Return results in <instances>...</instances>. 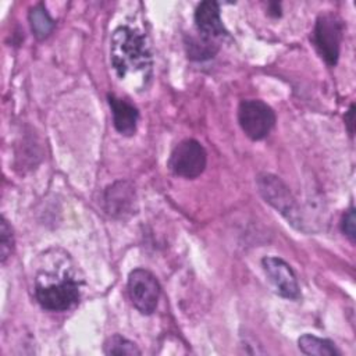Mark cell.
<instances>
[{
    "instance_id": "obj_11",
    "label": "cell",
    "mask_w": 356,
    "mask_h": 356,
    "mask_svg": "<svg viewBox=\"0 0 356 356\" xmlns=\"http://www.w3.org/2000/svg\"><path fill=\"white\" fill-rule=\"evenodd\" d=\"M107 102L113 114L114 128L124 136H131L136 131V124L139 120L138 108L129 102L117 97L113 93L107 95Z\"/></svg>"
},
{
    "instance_id": "obj_4",
    "label": "cell",
    "mask_w": 356,
    "mask_h": 356,
    "mask_svg": "<svg viewBox=\"0 0 356 356\" xmlns=\"http://www.w3.org/2000/svg\"><path fill=\"white\" fill-rule=\"evenodd\" d=\"M238 121L246 136L253 140H261L271 132L275 124V114L267 103L248 99L239 103Z\"/></svg>"
},
{
    "instance_id": "obj_1",
    "label": "cell",
    "mask_w": 356,
    "mask_h": 356,
    "mask_svg": "<svg viewBox=\"0 0 356 356\" xmlns=\"http://www.w3.org/2000/svg\"><path fill=\"white\" fill-rule=\"evenodd\" d=\"M110 58L118 78L128 74H143L146 78L152 71V53L146 36L127 25L114 29L110 42Z\"/></svg>"
},
{
    "instance_id": "obj_10",
    "label": "cell",
    "mask_w": 356,
    "mask_h": 356,
    "mask_svg": "<svg viewBox=\"0 0 356 356\" xmlns=\"http://www.w3.org/2000/svg\"><path fill=\"white\" fill-rule=\"evenodd\" d=\"M195 24L199 33L204 38L214 39L227 35L217 1H202L195 11Z\"/></svg>"
},
{
    "instance_id": "obj_8",
    "label": "cell",
    "mask_w": 356,
    "mask_h": 356,
    "mask_svg": "<svg viewBox=\"0 0 356 356\" xmlns=\"http://www.w3.org/2000/svg\"><path fill=\"white\" fill-rule=\"evenodd\" d=\"M261 266L277 293H280L282 298L293 300L300 296L298 278L292 267L284 259L277 256H266L261 259Z\"/></svg>"
},
{
    "instance_id": "obj_15",
    "label": "cell",
    "mask_w": 356,
    "mask_h": 356,
    "mask_svg": "<svg viewBox=\"0 0 356 356\" xmlns=\"http://www.w3.org/2000/svg\"><path fill=\"white\" fill-rule=\"evenodd\" d=\"M104 353L106 355H131L132 356V355H140V350L132 341L115 334L106 339Z\"/></svg>"
},
{
    "instance_id": "obj_7",
    "label": "cell",
    "mask_w": 356,
    "mask_h": 356,
    "mask_svg": "<svg viewBox=\"0 0 356 356\" xmlns=\"http://www.w3.org/2000/svg\"><path fill=\"white\" fill-rule=\"evenodd\" d=\"M127 288L129 299L139 313L152 314L156 310L161 288L153 273L145 268L132 270Z\"/></svg>"
},
{
    "instance_id": "obj_3",
    "label": "cell",
    "mask_w": 356,
    "mask_h": 356,
    "mask_svg": "<svg viewBox=\"0 0 356 356\" xmlns=\"http://www.w3.org/2000/svg\"><path fill=\"white\" fill-rule=\"evenodd\" d=\"M257 188L263 199L280 211L292 225L302 227V216L299 206L288 186L273 174H261L257 177Z\"/></svg>"
},
{
    "instance_id": "obj_16",
    "label": "cell",
    "mask_w": 356,
    "mask_h": 356,
    "mask_svg": "<svg viewBox=\"0 0 356 356\" xmlns=\"http://www.w3.org/2000/svg\"><path fill=\"white\" fill-rule=\"evenodd\" d=\"M14 249V235L8 221L3 217L0 224V260L4 264Z\"/></svg>"
},
{
    "instance_id": "obj_18",
    "label": "cell",
    "mask_w": 356,
    "mask_h": 356,
    "mask_svg": "<svg viewBox=\"0 0 356 356\" xmlns=\"http://www.w3.org/2000/svg\"><path fill=\"white\" fill-rule=\"evenodd\" d=\"M353 115H355V104H350V107H349V110L345 115V124H346L348 131H349L350 135H353V132H355V129H353V124H355Z\"/></svg>"
},
{
    "instance_id": "obj_5",
    "label": "cell",
    "mask_w": 356,
    "mask_h": 356,
    "mask_svg": "<svg viewBox=\"0 0 356 356\" xmlns=\"http://www.w3.org/2000/svg\"><path fill=\"white\" fill-rule=\"evenodd\" d=\"M343 24L332 13L318 15L313 29V43L324 61L334 67L339 58Z\"/></svg>"
},
{
    "instance_id": "obj_13",
    "label": "cell",
    "mask_w": 356,
    "mask_h": 356,
    "mask_svg": "<svg viewBox=\"0 0 356 356\" xmlns=\"http://www.w3.org/2000/svg\"><path fill=\"white\" fill-rule=\"evenodd\" d=\"M29 24H31V29H32L33 35L38 39L47 38L54 28V21L49 15V13L43 4H38L33 8H31Z\"/></svg>"
},
{
    "instance_id": "obj_12",
    "label": "cell",
    "mask_w": 356,
    "mask_h": 356,
    "mask_svg": "<svg viewBox=\"0 0 356 356\" xmlns=\"http://www.w3.org/2000/svg\"><path fill=\"white\" fill-rule=\"evenodd\" d=\"M298 346L305 355L316 356H341V350L335 343L325 338H318L310 334H305L298 339Z\"/></svg>"
},
{
    "instance_id": "obj_9",
    "label": "cell",
    "mask_w": 356,
    "mask_h": 356,
    "mask_svg": "<svg viewBox=\"0 0 356 356\" xmlns=\"http://www.w3.org/2000/svg\"><path fill=\"white\" fill-rule=\"evenodd\" d=\"M104 209L114 218H127L135 214L136 193L128 181H117L104 191Z\"/></svg>"
},
{
    "instance_id": "obj_6",
    "label": "cell",
    "mask_w": 356,
    "mask_h": 356,
    "mask_svg": "<svg viewBox=\"0 0 356 356\" xmlns=\"http://www.w3.org/2000/svg\"><path fill=\"white\" fill-rule=\"evenodd\" d=\"M207 164V153L196 139H184L171 152L168 167L182 178L193 179L199 177Z\"/></svg>"
},
{
    "instance_id": "obj_17",
    "label": "cell",
    "mask_w": 356,
    "mask_h": 356,
    "mask_svg": "<svg viewBox=\"0 0 356 356\" xmlns=\"http://www.w3.org/2000/svg\"><path fill=\"white\" fill-rule=\"evenodd\" d=\"M341 228H342V232L353 243L355 238H356V218H355V207L353 206H350L346 210V213L343 214L342 221H341Z\"/></svg>"
},
{
    "instance_id": "obj_14",
    "label": "cell",
    "mask_w": 356,
    "mask_h": 356,
    "mask_svg": "<svg viewBox=\"0 0 356 356\" xmlns=\"http://www.w3.org/2000/svg\"><path fill=\"white\" fill-rule=\"evenodd\" d=\"M186 50H188V57L192 60H206L213 57L218 46L217 43L213 42V39L200 36V38H189L186 42Z\"/></svg>"
},
{
    "instance_id": "obj_19",
    "label": "cell",
    "mask_w": 356,
    "mask_h": 356,
    "mask_svg": "<svg viewBox=\"0 0 356 356\" xmlns=\"http://www.w3.org/2000/svg\"><path fill=\"white\" fill-rule=\"evenodd\" d=\"M268 14H271L274 17H280L281 15V6L278 3H270L268 4Z\"/></svg>"
},
{
    "instance_id": "obj_2",
    "label": "cell",
    "mask_w": 356,
    "mask_h": 356,
    "mask_svg": "<svg viewBox=\"0 0 356 356\" xmlns=\"http://www.w3.org/2000/svg\"><path fill=\"white\" fill-rule=\"evenodd\" d=\"M79 285L68 277H54L39 274L35 284V296L42 309L49 312H67L79 300Z\"/></svg>"
}]
</instances>
